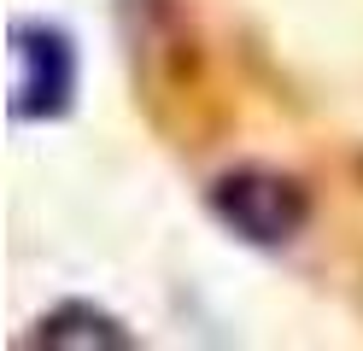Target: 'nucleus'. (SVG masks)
<instances>
[{"label": "nucleus", "mask_w": 363, "mask_h": 351, "mask_svg": "<svg viewBox=\"0 0 363 351\" xmlns=\"http://www.w3.org/2000/svg\"><path fill=\"white\" fill-rule=\"evenodd\" d=\"M77 100V41L59 23H12V117H65Z\"/></svg>", "instance_id": "nucleus-2"}, {"label": "nucleus", "mask_w": 363, "mask_h": 351, "mask_svg": "<svg viewBox=\"0 0 363 351\" xmlns=\"http://www.w3.org/2000/svg\"><path fill=\"white\" fill-rule=\"evenodd\" d=\"M30 345H135V334H123V322L94 311V304H59L41 316Z\"/></svg>", "instance_id": "nucleus-3"}, {"label": "nucleus", "mask_w": 363, "mask_h": 351, "mask_svg": "<svg viewBox=\"0 0 363 351\" xmlns=\"http://www.w3.org/2000/svg\"><path fill=\"white\" fill-rule=\"evenodd\" d=\"M211 217L240 234L246 246H287L293 234L311 223V194L281 170L264 164H240V170L217 176L211 187Z\"/></svg>", "instance_id": "nucleus-1"}]
</instances>
